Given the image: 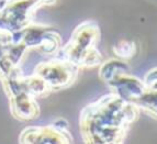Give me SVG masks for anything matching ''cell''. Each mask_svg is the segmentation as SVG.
I'll list each match as a JSON object with an SVG mask.
<instances>
[{
  "label": "cell",
  "instance_id": "6da1fadb",
  "mask_svg": "<svg viewBox=\"0 0 157 144\" xmlns=\"http://www.w3.org/2000/svg\"><path fill=\"white\" fill-rule=\"evenodd\" d=\"M140 109L113 92L85 106L79 128L85 144H123Z\"/></svg>",
  "mask_w": 157,
  "mask_h": 144
},
{
  "label": "cell",
  "instance_id": "7a4b0ae2",
  "mask_svg": "<svg viewBox=\"0 0 157 144\" xmlns=\"http://www.w3.org/2000/svg\"><path fill=\"white\" fill-rule=\"evenodd\" d=\"M99 39L100 30L98 24L91 20L82 22L73 32L67 44L60 49L57 58L67 60L79 69L100 66L105 60L97 49Z\"/></svg>",
  "mask_w": 157,
  "mask_h": 144
},
{
  "label": "cell",
  "instance_id": "3957f363",
  "mask_svg": "<svg viewBox=\"0 0 157 144\" xmlns=\"http://www.w3.org/2000/svg\"><path fill=\"white\" fill-rule=\"evenodd\" d=\"M42 6L39 0H1V30L23 31L33 23L35 10Z\"/></svg>",
  "mask_w": 157,
  "mask_h": 144
},
{
  "label": "cell",
  "instance_id": "277c9868",
  "mask_svg": "<svg viewBox=\"0 0 157 144\" xmlns=\"http://www.w3.org/2000/svg\"><path fill=\"white\" fill-rule=\"evenodd\" d=\"M79 68L67 60L56 57L55 60L39 63L34 73L48 85L52 91L66 89L74 84L78 76Z\"/></svg>",
  "mask_w": 157,
  "mask_h": 144
},
{
  "label": "cell",
  "instance_id": "5b68a950",
  "mask_svg": "<svg viewBox=\"0 0 157 144\" xmlns=\"http://www.w3.org/2000/svg\"><path fill=\"white\" fill-rule=\"evenodd\" d=\"M23 44L45 55H57L60 51V35L51 26L32 23L23 30Z\"/></svg>",
  "mask_w": 157,
  "mask_h": 144
},
{
  "label": "cell",
  "instance_id": "8992f818",
  "mask_svg": "<svg viewBox=\"0 0 157 144\" xmlns=\"http://www.w3.org/2000/svg\"><path fill=\"white\" fill-rule=\"evenodd\" d=\"M20 144H73L71 132H62L48 126H28L19 136Z\"/></svg>",
  "mask_w": 157,
  "mask_h": 144
},
{
  "label": "cell",
  "instance_id": "52a82bcc",
  "mask_svg": "<svg viewBox=\"0 0 157 144\" xmlns=\"http://www.w3.org/2000/svg\"><path fill=\"white\" fill-rule=\"evenodd\" d=\"M107 85L111 89V92L132 103H135L147 92L144 80L131 74L122 75Z\"/></svg>",
  "mask_w": 157,
  "mask_h": 144
},
{
  "label": "cell",
  "instance_id": "ba28073f",
  "mask_svg": "<svg viewBox=\"0 0 157 144\" xmlns=\"http://www.w3.org/2000/svg\"><path fill=\"white\" fill-rule=\"evenodd\" d=\"M9 107L13 118L19 121H31L40 117V106L35 98L26 92L9 98Z\"/></svg>",
  "mask_w": 157,
  "mask_h": 144
},
{
  "label": "cell",
  "instance_id": "9c48e42d",
  "mask_svg": "<svg viewBox=\"0 0 157 144\" xmlns=\"http://www.w3.org/2000/svg\"><path fill=\"white\" fill-rule=\"evenodd\" d=\"M125 74H131V66L126 60L120 58L105 60L99 66V78L105 84Z\"/></svg>",
  "mask_w": 157,
  "mask_h": 144
},
{
  "label": "cell",
  "instance_id": "30bf717a",
  "mask_svg": "<svg viewBox=\"0 0 157 144\" xmlns=\"http://www.w3.org/2000/svg\"><path fill=\"white\" fill-rule=\"evenodd\" d=\"M23 85L26 94L35 99L39 97H46L52 92V89L48 85L35 74H32L31 76H24Z\"/></svg>",
  "mask_w": 157,
  "mask_h": 144
},
{
  "label": "cell",
  "instance_id": "8fae6325",
  "mask_svg": "<svg viewBox=\"0 0 157 144\" xmlns=\"http://www.w3.org/2000/svg\"><path fill=\"white\" fill-rule=\"evenodd\" d=\"M26 51H28V47L23 43L10 45L7 47H1V55L8 58L14 67H20V64L22 63V60L25 56Z\"/></svg>",
  "mask_w": 157,
  "mask_h": 144
},
{
  "label": "cell",
  "instance_id": "7c38bea8",
  "mask_svg": "<svg viewBox=\"0 0 157 144\" xmlns=\"http://www.w3.org/2000/svg\"><path fill=\"white\" fill-rule=\"evenodd\" d=\"M134 105L140 110H143L154 119H157V91H147Z\"/></svg>",
  "mask_w": 157,
  "mask_h": 144
},
{
  "label": "cell",
  "instance_id": "4fadbf2b",
  "mask_svg": "<svg viewBox=\"0 0 157 144\" xmlns=\"http://www.w3.org/2000/svg\"><path fill=\"white\" fill-rule=\"evenodd\" d=\"M112 51L117 58L128 60L133 58L136 54V44L133 41L123 39L113 45Z\"/></svg>",
  "mask_w": 157,
  "mask_h": 144
},
{
  "label": "cell",
  "instance_id": "5bb4252c",
  "mask_svg": "<svg viewBox=\"0 0 157 144\" xmlns=\"http://www.w3.org/2000/svg\"><path fill=\"white\" fill-rule=\"evenodd\" d=\"M143 80L147 91H157V67L152 68L151 71L147 72Z\"/></svg>",
  "mask_w": 157,
  "mask_h": 144
},
{
  "label": "cell",
  "instance_id": "9a60e30c",
  "mask_svg": "<svg viewBox=\"0 0 157 144\" xmlns=\"http://www.w3.org/2000/svg\"><path fill=\"white\" fill-rule=\"evenodd\" d=\"M51 126H52L53 128H55L56 130H58V131L69 132V123L64 118H58V119H56V120H54L51 123Z\"/></svg>",
  "mask_w": 157,
  "mask_h": 144
},
{
  "label": "cell",
  "instance_id": "2e32d148",
  "mask_svg": "<svg viewBox=\"0 0 157 144\" xmlns=\"http://www.w3.org/2000/svg\"><path fill=\"white\" fill-rule=\"evenodd\" d=\"M39 1L43 6H45V5H53V3H55L56 0H39Z\"/></svg>",
  "mask_w": 157,
  "mask_h": 144
}]
</instances>
